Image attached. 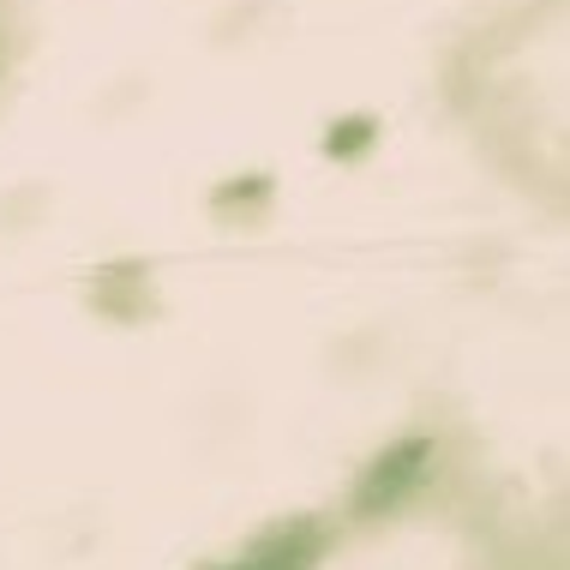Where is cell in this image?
<instances>
[{"label":"cell","mask_w":570,"mask_h":570,"mask_svg":"<svg viewBox=\"0 0 570 570\" xmlns=\"http://www.w3.org/2000/svg\"><path fill=\"white\" fill-rule=\"evenodd\" d=\"M205 210H210V223H217V228H258L276 210V175H271V168L228 175V180L210 187Z\"/></svg>","instance_id":"obj_4"},{"label":"cell","mask_w":570,"mask_h":570,"mask_svg":"<svg viewBox=\"0 0 570 570\" xmlns=\"http://www.w3.org/2000/svg\"><path fill=\"white\" fill-rule=\"evenodd\" d=\"M433 456H439V439L433 433H403L396 444H384V451L366 462L361 474H354V492H348V522H384L396 517L414 492L426 487V474H433Z\"/></svg>","instance_id":"obj_1"},{"label":"cell","mask_w":570,"mask_h":570,"mask_svg":"<svg viewBox=\"0 0 570 570\" xmlns=\"http://www.w3.org/2000/svg\"><path fill=\"white\" fill-rule=\"evenodd\" d=\"M331 547H336V529H331V517H283V522H271V529H258L253 541H246L235 552V564L246 570H318L331 559Z\"/></svg>","instance_id":"obj_2"},{"label":"cell","mask_w":570,"mask_h":570,"mask_svg":"<svg viewBox=\"0 0 570 570\" xmlns=\"http://www.w3.org/2000/svg\"><path fill=\"white\" fill-rule=\"evenodd\" d=\"M205 570H246V564H205Z\"/></svg>","instance_id":"obj_6"},{"label":"cell","mask_w":570,"mask_h":570,"mask_svg":"<svg viewBox=\"0 0 570 570\" xmlns=\"http://www.w3.org/2000/svg\"><path fill=\"white\" fill-rule=\"evenodd\" d=\"M85 306L97 318H109L120 331H138L150 325V318L163 313V295H157V271L145 265V258H115V265H102L90 276L85 288Z\"/></svg>","instance_id":"obj_3"},{"label":"cell","mask_w":570,"mask_h":570,"mask_svg":"<svg viewBox=\"0 0 570 570\" xmlns=\"http://www.w3.org/2000/svg\"><path fill=\"white\" fill-rule=\"evenodd\" d=\"M384 138V120L373 109H354V115H336L325 132H318V157L325 163H366L373 145Z\"/></svg>","instance_id":"obj_5"}]
</instances>
